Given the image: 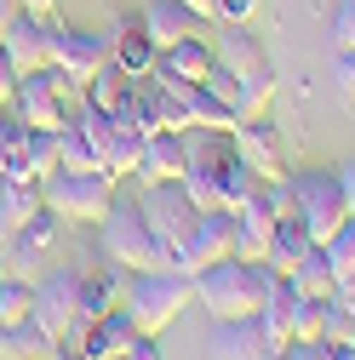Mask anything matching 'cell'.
I'll list each match as a JSON object with an SVG mask.
<instances>
[{"mask_svg": "<svg viewBox=\"0 0 355 360\" xmlns=\"http://www.w3.org/2000/svg\"><path fill=\"white\" fill-rule=\"evenodd\" d=\"M58 29H63V18H40V12H18L6 29H0V46H6V58L18 63V75H35V69L52 63Z\"/></svg>", "mask_w": 355, "mask_h": 360, "instance_id": "9c48e42d", "label": "cell"}, {"mask_svg": "<svg viewBox=\"0 0 355 360\" xmlns=\"http://www.w3.org/2000/svg\"><path fill=\"white\" fill-rule=\"evenodd\" d=\"M18 240H23V246H35L40 257H52V252H58V212L40 206V212L23 223V229H18Z\"/></svg>", "mask_w": 355, "mask_h": 360, "instance_id": "d6a6232c", "label": "cell"}, {"mask_svg": "<svg viewBox=\"0 0 355 360\" xmlns=\"http://www.w3.org/2000/svg\"><path fill=\"white\" fill-rule=\"evenodd\" d=\"M189 160H195V131H172V126L149 131L144 160H138V189L144 184H178L189 172Z\"/></svg>", "mask_w": 355, "mask_h": 360, "instance_id": "8fae6325", "label": "cell"}, {"mask_svg": "<svg viewBox=\"0 0 355 360\" xmlns=\"http://www.w3.org/2000/svg\"><path fill=\"white\" fill-rule=\"evenodd\" d=\"M0 177H18V184H40L35 166H29V126L0 109Z\"/></svg>", "mask_w": 355, "mask_h": 360, "instance_id": "44dd1931", "label": "cell"}, {"mask_svg": "<svg viewBox=\"0 0 355 360\" xmlns=\"http://www.w3.org/2000/svg\"><path fill=\"white\" fill-rule=\"evenodd\" d=\"M189 120H195V131H235L241 109H235V98H218L212 86H195L189 92Z\"/></svg>", "mask_w": 355, "mask_h": 360, "instance_id": "cb8c5ba5", "label": "cell"}, {"mask_svg": "<svg viewBox=\"0 0 355 360\" xmlns=\"http://www.w3.org/2000/svg\"><path fill=\"white\" fill-rule=\"evenodd\" d=\"M230 143H235V155L258 172V177H287V155H281V126L270 120V115H252V120H241L235 131H230Z\"/></svg>", "mask_w": 355, "mask_h": 360, "instance_id": "4fadbf2b", "label": "cell"}, {"mask_svg": "<svg viewBox=\"0 0 355 360\" xmlns=\"http://www.w3.org/2000/svg\"><path fill=\"white\" fill-rule=\"evenodd\" d=\"M98 252L115 269H126V275H138V269H166V240L144 223L138 200H115L109 206V217L98 223Z\"/></svg>", "mask_w": 355, "mask_h": 360, "instance_id": "3957f363", "label": "cell"}, {"mask_svg": "<svg viewBox=\"0 0 355 360\" xmlns=\"http://www.w3.org/2000/svg\"><path fill=\"white\" fill-rule=\"evenodd\" d=\"M23 12H40V18H58V0H18Z\"/></svg>", "mask_w": 355, "mask_h": 360, "instance_id": "7bdbcfd3", "label": "cell"}, {"mask_svg": "<svg viewBox=\"0 0 355 360\" xmlns=\"http://www.w3.org/2000/svg\"><path fill=\"white\" fill-rule=\"evenodd\" d=\"M321 252H327V263H332L338 286H349V281H355V217H344V223H338V235H327V240H321Z\"/></svg>", "mask_w": 355, "mask_h": 360, "instance_id": "4dcf8cb0", "label": "cell"}, {"mask_svg": "<svg viewBox=\"0 0 355 360\" xmlns=\"http://www.w3.org/2000/svg\"><path fill=\"white\" fill-rule=\"evenodd\" d=\"M309 246H316V235H309L304 223H298V212H292V217H281V223H275V235H270V263L281 269V275H292L298 257H304Z\"/></svg>", "mask_w": 355, "mask_h": 360, "instance_id": "484cf974", "label": "cell"}, {"mask_svg": "<svg viewBox=\"0 0 355 360\" xmlns=\"http://www.w3.org/2000/svg\"><path fill=\"white\" fill-rule=\"evenodd\" d=\"M126 360H161V343L155 338H138V343L126 349Z\"/></svg>", "mask_w": 355, "mask_h": 360, "instance_id": "60d3db41", "label": "cell"}, {"mask_svg": "<svg viewBox=\"0 0 355 360\" xmlns=\"http://www.w3.org/2000/svg\"><path fill=\"white\" fill-rule=\"evenodd\" d=\"M212 63H218V52L206 46V40L201 34H184V40H172V46H161L155 75L161 80H178V86H201L212 75Z\"/></svg>", "mask_w": 355, "mask_h": 360, "instance_id": "ac0fdd59", "label": "cell"}, {"mask_svg": "<svg viewBox=\"0 0 355 360\" xmlns=\"http://www.w3.org/2000/svg\"><path fill=\"white\" fill-rule=\"evenodd\" d=\"M52 338L40 332L35 321H18V326H0V360H52Z\"/></svg>", "mask_w": 355, "mask_h": 360, "instance_id": "d4e9b609", "label": "cell"}, {"mask_svg": "<svg viewBox=\"0 0 355 360\" xmlns=\"http://www.w3.org/2000/svg\"><path fill=\"white\" fill-rule=\"evenodd\" d=\"M126 297V269H115L109 257L92 263V269H75V309H80V321H98V314L120 309Z\"/></svg>", "mask_w": 355, "mask_h": 360, "instance_id": "5bb4252c", "label": "cell"}, {"mask_svg": "<svg viewBox=\"0 0 355 360\" xmlns=\"http://www.w3.org/2000/svg\"><path fill=\"white\" fill-rule=\"evenodd\" d=\"M321 326H327V303H321V297H298L292 343H321Z\"/></svg>", "mask_w": 355, "mask_h": 360, "instance_id": "e575fe53", "label": "cell"}, {"mask_svg": "<svg viewBox=\"0 0 355 360\" xmlns=\"http://www.w3.org/2000/svg\"><path fill=\"white\" fill-rule=\"evenodd\" d=\"M18 80H23V75H18V63L6 58V46H0V109H12V98H18Z\"/></svg>", "mask_w": 355, "mask_h": 360, "instance_id": "f35d334b", "label": "cell"}, {"mask_svg": "<svg viewBox=\"0 0 355 360\" xmlns=\"http://www.w3.org/2000/svg\"><path fill=\"white\" fill-rule=\"evenodd\" d=\"M218 257H235V212H201L189 223V235L166 252V263L178 269V275H189V281L206 263H218Z\"/></svg>", "mask_w": 355, "mask_h": 360, "instance_id": "8992f818", "label": "cell"}, {"mask_svg": "<svg viewBox=\"0 0 355 360\" xmlns=\"http://www.w3.org/2000/svg\"><path fill=\"white\" fill-rule=\"evenodd\" d=\"M138 212H144L149 229L166 240V252L184 240V235H189V223L201 217L195 200H189V189H184V177H178V184H144V189H138Z\"/></svg>", "mask_w": 355, "mask_h": 360, "instance_id": "52a82bcc", "label": "cell"}, {"mask_svg": "<svg viewBox=\"0 0 355 360\" xmlns=\"http://www.w3.org/2000/svg\"><path fill=\"white\" fill-rule=\"evenodd\" d=\"M287 281H292V292H298V297H321V303H332V297H338V275H332V263H327V252H321V246H309Z\"/></svg>", "mask_w": 355, "mask_h": 360, "instance_id": "603a6c76", "label": "cell"}, {"mask_svg": "<svg viewBox=\"0 0 355 360\" xmlns=\"http://www.w3.org/2000/svg\"><path fill=\"white\" fill-rule=\"evenodd\" d=\"M29 321L46 332L52 343H63L80 321V309H75V269H46V275L35 281V303H29Z\"/></svg>", "mask_w": 355, "mask_h": 360, "instance_id": "ba28073f", "label": "cell"}, {"mask_svg": "<svg viewBox=\"0 0 355 360\" xmlns=\"http://www.w3.org/2000/svg\"><path fill=\"white\" fill-rule=\"evenodd\" d=\"M275 69H263V75H252V80H235V109H241V120H252V115H270L275 109Z\"/></svg>", "mask_w": 355, "mask_h": 360, "instance_id": "f546056e", "label": "cell"}, {"mask_svg": "<svg viewBox=\"0 0 355 360\" xmlns=\"http://www.w3.org/2000/svg\"><path fill=\"white\" fill-rule=\"evenodd\" d=\"M138 23H144V34L155 40V46H172V40H184V34H195V12L184 6V0H149V6L138 12Z\"/></svg>", "mask_w": 355, "mask_h": 360, "instance_id": "ffe728a7", "label": "cell"}, {"mask_svg": "<svg viewBox=\"0 0 355 360\" xmlns=\"http://www.w3.org/2000/svg\"><path fill=\"white\" fill-rule=\"evenodd\" d=\"M29 303H35V286L29 281H6V275H0V326L29 321Z\"/></svg>", "mask_w": 355, "mask_h": 360, "instance_id": "836d02e7", "label": "cell"}, {"mask_svg": "<svg viewBox=\"0 0 355 360\" xmlns=\"http://www.w3.org/2000/svg\"><path fill=\"white\" fill-rule=\"evenodd\" d=\"M212 18L218 23H252L258 18V0H212Z\"/></svg>", "mask_w": 355, "mask_h": 360, "instance_id": "74e56055", "label": "cell"}, {"mask_svg": "<svg viewBox=\"0 0 355 360\" xmlns=\"http://www.w3.org/2000/svg\"><path fill=\"white\" fill-rule=\"evenodd\" d=\"M218 63H224L235 80H252V75H263V69H275L270 63V46L252 34V23H224V34H218Z\"/></svg>", "mask_w": 355, "mask_h": 360, "instance_id": "e0dca14e", "label": "cell"}, {"mask_svg": "<svg viewBox=\"0 0 355 360\" xmlns=\"http://www.w3.org/2000/svg\"><path fill=\"white\" fill-rule=\"evenodd\" d=\"M46 206V195H40V184H18V177H0V240L18 235L23 223Z\"/></svg>", "mask_w": 355, "mask_h": 360, "instance_id": "7402d4cb", "label": "cell"}, {"mask_svg": "<svg viewBox=\"0 0 355 360\" xmlns=\"http://www.w3.org/2000/svg\"><path fill=\"white\" fill-rule=\"evenodd\" d=\"M132 86H138V80H126L115 63H98V69H92V80H86V103L104 109V115H115V109L132 98Z\"/></svg>", "mask_w": 355, "mask_h": 360, "instance_id": "4316f807", "label": "cell"}, {"mask_svg": "<svg viewBox=\"0 0 355 360\" xmlns=\"http://www.w3.org/2000/svg\"><path fill=\"white\" fill-rule=\"evenodd\" d=\"M263 354V326L258 314H241V321H212L206 332V360H258Z\"/></svg>", "mask_w": 355, "mask_h": 360, "instance_id": "d6986e66", "label": "cell"}, {"mask_svg": "<svg viewBox=\"0 0 355 360\" xmlns=\"http://www.w3.org/2000/svg\"><path fill=\"white\" fill-rule=\"evenodd\" d=\"M281 360H332V349H327V343H292Z\"/></svg>", "mask_w": 355, "mask_h": 360, "instance_id": "ab89813d", "label": "cell"}, {"mask_svg": "<svg viewBox=\"0 0 355 360\" xmlns=\"http://www.w3.org/2000/svg\"><path fill=\"white\" fill-rule=\"evenodd\" d=\"M184 6H189V12H195V18H201V23H206V18H212V0H184Z\"/></svg>", "mask_w": 355, "mask_h": 360, "instance_id": "ee69618b", "label": "cell"}, {"mask_svg": "<svg viewBox=\"0 0 355 360\" xmlns=\"http://www.w3.org/2000/svg\"><path fill=\"white\" fill-rule=\"evenodd\" d=\"M292 212L309 235H316V246L327 235H338V223L355 217L349 200H344V184H338V172H292Z\"/></svg>", "mask_w": 355, "mask_h": 360, "instance_id": "5b68a950", "label": "cell"}, {"mask_svg": "<svg viewBox=\"0 0 355 360\" xmlns=\"http://www.w3.org/2000/svg\"><path fill=\"white\" fill-rule=\"evenodd\" d=\"M338 184H344V200H349V212H355V155L338 166Z\"/></svg>", "mask_w": 355, "mask_h": 360, "instance_id": "b9f144b4", "label": "cell"}, {"mask_svg": "<svg viewBox=\"0 0 355 360\" xmlns=\"http://www.w3.org/2000/svg\"><path fill=\"white\" fill-rule=\"evenodd\" d=\"M52 360H86V354H80V349H69V343H58V349H52Z\"/></svg>", "mask_w": 355, "mask_h": 360, "instance_id": "bcb514c9", "label": "cell"}, {"mask_svg": "<svg viewBox=\"0 0 355 360\" xmlns=\"http://www.w3.org/2000/svg\"><path fill=\"white\" fill-rule=\"evenodd\" d=\"M138 160H144V131L115 120V131H109V172L115 177H138Z\"/></svg>", "mask_w": 355, "mask_h": 360, "instance_id": "f1b7e54d", "label": "cell"}, {"mask_svg": "<svg viewBox=\"0 0 355 360\" xmlns=\"http://www.w3.org/2000/svg\"><path fill=\"white\" fill-rule=\"evenodd\" d=\"M12 115H18L23 126H40V131H63L69 109H63V98H58V86L46 80V69H35V75H23V80H18Z\"/></svg>", "mask_w": 355, "mask_h": 360, "instance_id": "9a60e30c", "label": "cell"}, {"mask_svg": "<svg viewBox=\"0 0 355 360\" xmlns=\"http://www.w3.org/2000/svg\"><path fill=\"white\" fill-rule=\"evenodd\" d=\"M52 63L69 69V75H80V80H92V69L109 63V34H104V29H75V23H63V29H58V46H52Z\"/></svg>", "mask_w": 355, "mask_h": 360, "instance_id": "2e32d148", "label": "cell"}, {"mask_svg": "<svg viewBox=\"0 0 355 360\" xmlns=\"http://www.w3.org/2000/svg\"><path fill=\"white\" fill-rule=\"evenodd\" d=\"M109 63L126 75V80H149L155 75V58H161V46L144 34V23H138V12H120L109 29Z\"/></svg>", "mask_w": 355, "mask_h": 360, "instance_id": "7c38bea8", "label": "cell"}, {"mask_svg": "<svg viewBox=\"0 0 355 360\" xmlns=\"http://www.w3.org/2000/svg\"><path fill=\"white\" fill-rule=\"evenodd\" d=\"M195 303L212 314V321H241V314L263 309V292L252 286V263L241 257H218L195 275Z\"/></svg>", "mask_w": 355, "mask_h": 360, "instance_id": "277c9868", "label": "cell"}, {"mask_svg": "<svg viewBox=\"0 0 355 360\" xmlns=\"http://www.w3.org/2000/svg\"><path fill=\"white\" fill-rule=\"evenodd\" d=\"M0 275H6V281H40V275H46V257H40L35 246H23L18 235H6V240H0Z\"/></svg>", "mask_w": 355, "mask_h": 360, "instance_id": "83f0119b", "label": "cell"}, {"mask_svg": "<svg viewBox=\"0 0 355 360\" xmlns=\"http://www.w3.org/2000/svg\"><path fill=\"white\" fill-rule=\"evenodd\" d=\"M189 303H195V281L178 275L172 263H166V269H138V275H126V297H120V309L138 321L144 338H161Z\"/></svg>", "mask_w": 355, "mask_h": 360, "instance_id": "6da1fadb", "label": "cell"}, {"mask_svg": "<svg viewBox=\"0 0 355 360\" xmlns=\"http://www.w3.org/2000/svg\"><path fill=\"white\" fill-rule=\"evenodd\" d=\"M138 338H144L138 321H132L126 309H109V314H98V321H75V332L63 343L80 349L86 360H126V349L138 343Z\"/></svg>", "mask_w": 355, "mask_h": 360, "instance_id": "30bf717a", "label": "cell"}, {"mask_svg": "<svg viewBox=\"0 0 355 360\" xmlns=\"http://www.w3.org/2000/svg\"><path fill=\"white\" fill-rule=\"evenodd\" d=\"M258 360H281V354H258Z\"/></svg>", "mask_w": 355, "mask_h": 360, "instance_id": "7dc6e473", "label": "cell"}, {"mask_svg": "<svg viewBox=\"0 0 355 360\" xmlns=\"http://www.w3.org/2000/svg\"><path fill=\"white\" fill-rule=\"evenodd\" d=\"M332 349V360H355V343H327Z\"/></svg>", "mask_w": 355, "mask_h": 360, "instance_id": "f6af8a7d", "label": "cell"}, {"mask_svg": "<svg viewBox=\"0 0 355 360\" xmlns=\"http://www.w3.org/2000/svg\"><path fill=\"white\" fill-rule=\"evenodd\" d=\"M327 46H332V52H355V0H338V6H332Z\"/></svg>", "mask_w": 355, "mask_h": 360, "instance_id": "d590c367", "label": "cell"}, {"mask_svg": "<svg viewBox=\"0 0 355 360\" xmlns=\"http://www.w3.org/2000/svg\"><path fill=\"white\" fill-rule=\"evenodd\" d=\"M120 177L92 166V172H75V166H58L46 184H40V195H46V212H58V223H86V229H98V223L109 217V206L120 200L115 195Z\"/></svg>", "mask_w": 355, "mask_h": 360, "instance_id": "7a4b0ae2", "label": "cell"}, {"mask_svg": "<svg viewBox=\"0 0 355 360\" xmlns=\"http://www.w3.org/2000/svg\"><path fill=\"white\" fill-rule=\"evenodd\" d=\"M29 166H35V177H40V184H46V177L63 166V155H58V131L29 126Z\"/></svg>", "mask_w": 355, "mask_h": 360, "instance_id": "1f68e13d", "label": "cell"}, {"mask_svg": "<svg viewBox=\"0 0 355 360\" xmlns=\"http://www.w3.org/2000/svg\"><path fill=\"white\" fill-rule=\"evenodd\" d=\"M332 86L344 103H355V52H332Z\"/></svg>", "mask_w": 355, "mask_h": 360, "instance_id": "8d00e7d4", "label": "cell"}]
</instances>
